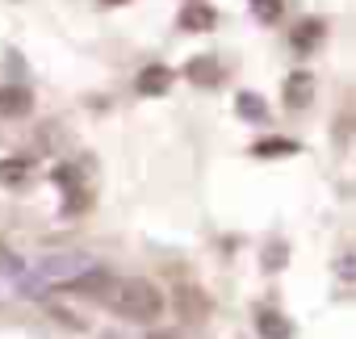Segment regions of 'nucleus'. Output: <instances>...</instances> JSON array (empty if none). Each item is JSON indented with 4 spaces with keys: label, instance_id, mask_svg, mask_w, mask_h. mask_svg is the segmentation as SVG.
Here are the masks:
<instances>
[{
    "label": "nucleus",
    "instance_id": "obj_14",
    "mask_svg": "<svg viewBox=\"0 0 356 339\" xmlns=\"http://www.w3.org/2000/svg\"><path fill=\"white\" fill-rule=\"evenodd\" d=\"M318 38H323V26H318V22H302V30L293 34V42H298L302 51H310V47L318 42Z\"/></svg>",
    "mask_w": 356,
    "mask_h": 339
},
{
    "label": "nucleus",
    "instance_id": "obj_1",
    "mask_svg": "<svg viewBox=\"0 0 356 339\" xmlns=\"http://www.w3.org/2000/svg\"><path fill=\"white\" fill-rule=\"evenodd\" d=\"M97 301H105L118 318H134V322H151L163 310L159 289L143 276H109L105 289L97 293Z\"/></svg>",
    "mask_w": 356,
    "mask_h": 339
},
{
    "label": "nucleus",
    "instance_id": "obj_11",
    "mask_svg": "<svg viewBox=\"0 0 356 339\" xmlns=\"http://www.w3.org/2000/svg\"><path fill=\"white\" fill-rule=\"evenodd\" d=\"M176 306H181V314H185V318H189V314H193V318H202V314H206V301H202V293H197V289H181Z\"/></svg>",
    "mask_w": 356,
    "mask_h": 339
},
{
    "label": "nucleus",
    "instance_id": "obj_7",
    "mask_svg": "<svg viewBox=\"0 0 356 339\" xmlns=\"http://www.w3.org/2000/svg\"><path fill=\"white\" fill-rule=\"evenodd\" d=\"M256 326H260L264 339H289V322H285L277 310H260V314H256Z\"/></svg>",
    "mask_w": 356,
    "mask_h": 339
},
{
    "label": "nucleus",
    "instance_id": "obj_5",
    "mask_svg": "<svg viewBox=\"0 0 356 339\" xmlns=\"http://www.w3.org/2000/svg\"><path fill=\"white\" fill-rule=\"evenodd\" d=\"M185 76H189L193 84H202V88H214V84L222 80V67H218V59H210V55H197V59H189Z\"/></svg>",
    "mask_w": 356,
    "mask_h": 339
},
{
    "label": "nucleus",
    "instance_id": "obj_3",
    "mask_svg": "<svg viewBox=\"0 0 356 339\" xmlns=\"http://www.w3.org/2000/svg\"><path fill=\"white\" fill-rule=\"evenodd\" d=\"M134 84H138V92H143V97H163V92L172 88V72H168L163 63H151V67H143V72H138V80H134Z\"/></svg>",
    "mask_w": 356,
    "mask_h": 339
},
{
    "label": "nucleus",
    "instance_id": "obj_10",
    "mask_svg": "<svg viewBox=\"0 0 356 339\" xmlns=\"http://www.w3.org/2000/svg\"><path fill=\"white\" fill-rule=\"evenodd\" d=\"M235 109H239V117H248V122H264V117H268V105H264L256 92H239V97H235Z\"/></svg>",
    "mask_w": 356,
    "mask_h": 339
},
{
    "label": "nucleus",
    "instance_id": "obj_13",
    "mask_svg": "<svg viewBox=\"0 0 356 339\" xmlns=\"http://www.w3.org/2000/svg\"><path fill=\"white\" fill-rule=\"evenodd\" d=\"M281 9H285L281 0H252V13H256L260 22H268V26H273V22H281Z\"/></svg>",
    "mask_w": 356,
    "mask_h": 339
},
{
    "label": "nucleus",
    "instance_id": "obj_8",
    "mask_svg": "<svg viewBox=\"0 0 356 339\" xmlns=\"http://www.w3.org/2000/svg\"><path fill=\"white\" fill-rule=\"evenodd\" d=\"M0 113H9V117L30 113V92L26 88H0Z\"/></svg>",
    "mask_w": 356,
    "mask_h": 339
},
{
    "label": "nucleus",
    "instance_id": "obj_4",
    "mask_svg": "<svg viewBox=\"0 0 356 339\" xmlns=\"http://www.w3.org/2000/svg\"><path fill=\"white\" fill-rule=\"evenodd\" d=\"M310 97H314V76H310V72H293V76L285 80V105L306 109Z\"/></svg>",
    "mask_w": 356,
    "mask_h": 339
},
{
    "label": "nucleus",
    "instance_id": "obj_6",
    "mask_svg": "<svg viewBox=\"0 0 356 339\" xmlns=\"http://www.w3.org/2000/svg\"><path fill=\"white\" fill-rule=\"evenodd\" d=\"M181 26H185V30H197V34H206V30H214V26H218V13H214L210 5H185V13H181Z\"/></svg>",
    "mask_w": 356,
    "mask_h": 339
},
{
    "label": "nucleus",
    "instance_id": "obj_15",
    "mask_svg": "<svg viewBox=\"0 0 356 339\" xmlns=\"http://www.w3.org/2000/svg\"><path fill=\"white\" fill-rule=\"evenodd\" d=\"M151 339H176V335H163V331H159V335H151Z\"/></svg>",
    "mask_w": 356,
    "mask_h": 339
},
{
    "label": "nucleus",
    "instance_id": "obj_12",
    "mask_svg": "<svg viewBox=\"0 0 356 339\" xmlns=\"http://www.w3.org/2000/svg\"><path fill=\"white\" fill-rule=\"evenodd\" d=\"M293 151H298V142H289V138H264V142H256L260 159H268V155H293Z\"/></svg>",
    "mask_w": 356,
    "mask_h": 339
},
{
    "label": "nucleus",
    "instance_id": "obj_2",
    "mask_svg": "<svg viewBox=\"0 0 356 339\" xmlns=\"http://www.w3.org/2000/svg\"><path fill=\"white\" fill-rule=\"evenodd\" d=\"M97 268V260L92 256H84V251H55V256H42L38 260V281L51 289V285H72V281H80V276H88Z\"/></svg>",
    "mask_w": 356,
    "mask_h": 339
},
{
    "label": "nucleus",
    "instance_id": "obj_9",
    "mask_svg": "<svg viewBox=\"0 0 356 339\" xmlns=\"http://www.w3.org/2000/svg\"><path fill=\"white\" fill-rule=\"evenodd\" d=\"M30 176V159L13 155V159H0V185H22Z\"/></svg>",
    "mask_w": 356,
    "mask_h": 339
}]
</instances>
